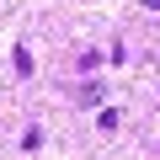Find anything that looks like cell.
<instances>
[{
    "instance_id": "1",
    "label": "cell",
    "mask_w": 160,
    "mask_h": 160,
    "mask_svg": "<svg viewBox=\"0 0 160 160\" xmlns=\"http://www.w3.org/2000/svg\"><path fill=\"white\" fill-rule=\"evenodd\" d=\"M11 64H16V75H22V80L32 75V53H27V48H16V53H11Z\"/></svg>"
},
{
    "instance_id": "2",
    "label": "cell",
    "mask_w": 160,
    "mask_h": 160,
    "mask_svg": "<svg viewBox=\"0 0 160 160\" xmlns=\"http://www.w3.org/2000/svg\"><path fill=\"white\" fill-rule=\"evenodd\" d=\"M96 128L112 133V128H118V107H102V112H96Z\"/></svg>"
}]
</instances>
